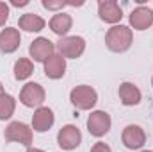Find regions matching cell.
I'll use <instances>...</instances> for the list:
<instances>
[{"label": "cell", "instance_id": "1", "mask_svg": "<svg viewBox=\"0 0 153 152\" xmlns=\"http://www.w3.org/2000/svg\"><path fill=\"white\" fill-rule=\"evenodd\" d=\"M132 41H134L132 29H128L126 25H114L112 29H109L105 36V45L112 52H126L132 47Z\"/></svg>", "mask_w": 153, "mask_h": 152}, {"label": "cell", "instance_id": "2", "mask_svg": "<svg viewBox=\"0 0 153 152\" xmlns=\"http://www.w3.org/2000/svg\"><path fill=\"white\" fill-rule=\"evenodd\" d=\"M70 100H71V104L75 106L76 109H80V111H87V109H91V108L96 104L98 95H96V91H94L91 86H87V84H80V86H76V88L71 90V93H70Z\"/></svg>", "mask_w": 153, "mask_h": 152}, {"label": "cell", "instance_id": "3", "mask_svg": "<svg viewBox=\"0 0 153 152\" xmlns=\"http://www.w3.org/2000/svg\"><path fill=\"white\" fill-rule=\"evenodd\" d=\"M57 50H59V54L64 59L66 57L76 59V57H80L84 54L85 41H84V38H80V36H64V38H61V41L57 43Z\"/></svg>", "mask_w": 153, "mask_h": 152}, {"label": "cell", "instance_id": "4", "mask_svg": "<svg viewBox=\"0 0 153 152\" xmlns=\"http://www.w3.org/2000/svg\"><path fill=\"white\" fill-rule=\"evenodd\" d=\"M4 136L7 141H16L25 147H30V143H32V129L22 122H11L7 125Z\"/></svg>", "mask_w": 153, "mask_h": 152}, {"label": "cell", "instance_id": "5", "mask_svg": "<svg viewBox=\"0 0 153 152\" xmlns=\"http://www.w3.org/2000/svg\"><path fill=\"white\" fill-rule=\"evenodd\" d=\"M20 102L27 108H41L45 102V90L38 82H29L20 91Z\"/></svg>", "mask_w": 153, "mask_h": 152}, {"label": "cell", "instance_id": "6", "mask_svg": "<svg viewBox=\"0 0 153 152\" xmlns=\"http://www.w3.org/2000/svg\"><path fill=\"white\" fill-rule=\"evenodd\" d=\"M111 123H112L111 116L105 111H94V113L89 114V118H87V129L96 138L105 136L109 132V129H111Z\"/></svg>", "mask_w": 153, "mask_h": 152}, {"label": "cell", "instance_id": "7", "mask_svg": "<svg viewBox=\"0 0 153 152\" xmlns=\"http://www.w3.org/2000/svg\"><path fill=\"white\" fill-rule=\"evenodd\" d=\"M121 141H123V145L126 149L137 150V149H141L146 143V134H144L143 127H139V125H126L123 129Z\"/></svg>", "mask_w": 153, "mask_h": 152}, {"label": "cell", "instance_id": "8", "mask_svg": "<svg viewBox=\"0 0 153 152\" xmlns=\"http://www.w3.org/2000/svg\"><path fill=\"white\" fill-rule=\"evenodd\" d=\"M80 141H82V134H80V131L76 129L75 125H64L59 131V134H57V143L64 150L76 149L80 145Z\"/></svg>", "mask_w": 153, "mask_h": 152}, {"label": "cell", "instance_id": "9", "mask_svg": "<svg viewBox=\"0 0 153 152\" xmlns=\"http://www.w3.org/2000/svg\"><path fill=\"white\" fill-rule=\"evenodd\" d=\"M53 50H55V45H53L48 38L34 39V41L30 43V48H29L32 59H34V61H39V63H45L46 59H50V57L53 56Z\"/></svg>", "mask_w": 153, "mask_h": 152}, {"label": "cell", "instance_id": "10", "mask_svg": "<svg viewBox=\"0 0 153 152\" xmlns=\"http://www.w3.org/2000/svg\"><path fill=\"white\" fill-rule=\"evenodd\" d=\"M98 14L107 23H117L123 18V11L116 0H100L98 2Z\"/></svg>", "mask_w": 153, "mask_h": 152}, {"label": "cell", "instance_id": "11", "mask_svg": "<svg viewBox=\"0 0 153 152\" xmlns=\"http://www.w3.org/2000/svg\"><path fill=\"white\" fill-rule=\"evenodd\" d=\"M153 23V11L150 7H137L130 13V25L135 31H146Z\"/></svg>", "mask_w": 153, "mask_h": 152}, {"label": "cell", "instance_id": "12", "mask_svg": "<svg viewBox=\"0 0 153 152\" xmlns=\"http://www.w3.org/2000/svg\"><path fill=\"white\" fill-rule=\"evenodd\" d=\"M55 122L53 111L50 108H38L36 113L32 114V129L38 132H45L48 131Z\"/></svg>", "mask_w": 153, "mask_h": 152}, {"label": "cell", "instance_id": "13", "mask_svg": "<svg viewBox=\"0 0 153 152\" xmlns=\"http://www.w3.org/2000/svg\"><path fill=\"white\" fill-rule=\"evenodd\" d=\"M20 41H22L20 31L13 29V27H7L0 32V50L4 54H11L20 47Z\"/></svg>", "mask_w": 153, "mask_h": 152}, {"label": "cell", "instance_id": "14", "mask_svg": "<svg viewBox=\"0 0 153 152\" xmlns=\"http://www.w3.org/2000/svg\"><path fill=\"white\" fill-rule=\"evenodd\" d=\"M66 72V59L61 54H53L45 61V75L50 79H61Z\"/></svg>", "mask_w": 153, "mask_h": 152}, {"label": "cell", "instance_id": "15", "mask_svg": "<svg viewBox=\"0 0 153 152\" xmlns=\"http://www.w3.org/2000/svg\"><path fill=\"white\" fill-rule=\"evenodd\" d=\"M71 23H73V20H71V16H70V14H66V13H57V14H53V16H52V20H50L48 27L52 29V32H53V34H57V36L64 38V36L70 32Z\"/></svg>", "mask_w": 153, "mask_h": 152}, {"label": "cell", "instance_id": "16", "mask_svg": "<svg viewBox=\"0 0 153 152\" xmlns=\"http://www.w3.org/2000/svg\"><path fill=\"white\" fill-rule=\"evenodd\" d=\"M119 99L123 106H137L141 102V91L135 84L132 82H123L119 86Z\"/></svg>", "mask_w": 153, "mask_h": 152}, {"label": "cell", "instance_id": "17", "mask_svg": "<svg viewBox=\"0 0 153 152\" xmlns=\"http://www.w3.org/2000/svg\"><path fill=\"white\" fill-rule=\"evenodd\" d=\"M18 25H20V29H23L27 32H39L41 29H45V20L34 13H27V14L20 16Z\"/></svg>", "mask_w": 153, "mask_h": 152}, {"label": "cell", "instance_id": "18", "mask_svg": "<svg viewBox=\"0 0 153 152\" xmlns=\"http://www.w3.org/2000/svg\"><path fill=\"white\" fill-rule=\"evenodd\" d=\"M32 72H34V65H32L30 59L22 57V59L16 61V65H14V77L18 81H25L27 77L32 75Z\"/></svg>", "mask_w": 153, "mask_h": 152}, {"label": "cell", "instance_id": "19", "mask_svg": "<svg viewBox=\"0 0 153 152\" xmlns=\"http://www.w3.org/2000/svg\"><path fill=\"white\" fill-rule=\"evenodd\" d=\"M14 109H16V100H14V97H11V95H0V120H7V118H11L13 113H14Z\"/></svg>", "mask_w": 153, "mask_h": 152}, {"label": "cell", "instance_id": "20", "mask_svg": "<svg viewBox=\"0 0 153 152\" xmlns=\"http://www.w3.org/2000/svg\"><path fill=\"white\" fill-rule=\"evenodd\" d=\"M64 5H68V2H62V0H57V2H53V0H43V7H46V9H62Z\"/></svg>", "mask_w": 153, "mask_h": 152}, {"label": "cell", "instance_id": "21", "mask_svg": "<svg viewBox=\"0 0 153 152\" xmlns=\"http://www.w3.org/2000/svg\"><path fill=\"white\" fill-rule=\"evenodd\" d=\"M7 18H9V5L5 2H0V27L5 25Z\"/></svg>", "mask_w": 153, "mask_h": 152}, {"label": "cell", "instance_id": "22", "mask_svg": "<svg viewBox=\"0 0 153 152\" xmlns=\"http://www.w3.org/2000/svg\"><path fill=\"white\" fill-rule=\"evenodd\" d=\"M91 152H112V150H111V147H109L107 143L98 141V143H94V145L91 147Z\"/></svg>", "mask_w": 153, "mask_h": 152}, {"label": "cell", "instance_id": "23", "mask_svg": "<svg viewBox=\"0 0 153 152\" xmlns=\"http://www.w3.org/2000/svg\"><path fill=\"white\" fill-rule=\"evenodd\" d=\"M27 4H29V0H13V5L14 7H23Z\"/></svg>", "mask_w": 153, "mask_h": 152}, {"label": "cell", "instance_id": "24", "mask_svg": "<svg viewBox=\"0 0 153 152\" xmlns=\"http://www.w3.org/2000/svg\"><path fill=\"white\" fill-rule=\"evenodd\" d=\"M27 152H43V150H41V149H29Z\"/></svg>", "mask_w": 153, "mask_h": 152}, {"label": "cell", "instance_id": "25", "mask_svg": "<svg viewBox=\"0 0 153 152\" xmlns=\"http://www.w3.org/2000/svg\"><path fill=\"white\" fill-rule=\"evenodd\" d=\"M0 95H4V86H2V82H0Z\"/></svg>", "mask_w": 153, "mask_h": 152}, {"label": "cell", "instance_id": "26", "mask_svg": "<svg viewBox=\"0 0 153 152\" xmlns=\"http://www.w3.org/2000/svg\"><path fill=\"white\" fill-rule=\"evenodd\" d=\"M141 152H150V150H141Z\"/></svg>", "mask_w": 153, "mask_h": 152}, {"label": "cell", "instance_id": "27", "mask_svg": "<svg viewBox=\"0 0 153 152\" xmlns=\"http://www.w3.org/2000/svg\"><path fill=\"white\" fill-rule=\"evenodd\" d=\"M152 84H153V79H152Z\"/></svg>", "mask_w": 153, "mask_h": 152}]
</instances>
